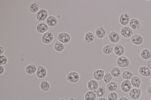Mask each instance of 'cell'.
<instances>
[{"instance_id": "obj_40", "label": "cell", "mask_w": 151, "mask_h": 100, "mask_svg": "<svg viewBox=\"0 0 151 100\" xmlns=\"http://www.w3.org/2000/svg\"><path fill=\"white\" fill-rule=\"evenodd\" d=\"M146 64V66L151 70V60L147 61Z\"/></svg>"}, {"instance_id": "obj_28", "label": "cell", "mask_w": 151, "mask_h": 100, "mask_svg": "<svg viewBox=\"0 0 151 100\" xmlns=\"http://www.w3.org/2000/svg\"><path fill=\"white\" fill-rule=\"evenodd\" d=\"M97 96L95 92L89 91L85 94L84 99L85 100H96Z\"/></svg>"}, {"instance_id": "obj_9", "label": "cell", "mask_w": 151, "mask_h": 100, "mask_svg": "<svg viewBox=\"0 0 151 100\" xmlns=\"http://www.w3.org/2000/svg\"><path fill=\"white\" fill-rule=\"evenodd\" d=\"M109 41L113 44L118 43L120 39V37L119 33L114 31H110L108 35Z\"/></svg>"}, {"instance_id": "obj_35", "label": "cell", "mask_w": 151, "mask_h": 100, "mask_svg": "<svg viewBox=\"0 0 151 100\" xmlns=\"http://www.w3.org/2000/svg\"><path fill=\"white\" fill-rule=\"evenodd\" d=\"M118 95L115 92H110L108 96V100H117Z\"/></svg>"}, {"instance_id": "obj_4", "label": "cell", "mask_w": 151, "mask_h": 100, "mask_svg": "<svg viewBox=\"0 0 151 100\" xmlns=\"http://www.w3.org/2000/svg\"><path fill=\"white\" fill-rule=\"evenodd\" d=\"M131 20L130 15L127 12H123L120 15L119 22L120 24L123 26H126L129 24Z\"/></svg>"}, {"instance_id": "obj_21", "label": "cell", "mask_w": 151, "mask_h": 100, "mask_svg": "<svg viewBox=\"0 0 151 100\" xmlns=\"http://www.w3.org/2000/svg\"><path fill=\"white\" fill-rule=\"evenodd\" d=\"M140 55L141 58L144 60L151 59V52L147 49L142 50L140 52Z\"/></svg>"}, {"instance_id": "obj_18", "label": "cell", "mask_w": 151, "mask_h": 100, "mask_svg": "<svg viewBox=\"0 0 151 100\" xmlns=\"http://www.w3.org/2000/svg\"><path fill=\"white\" fill-rule=\"evenodd\" d=\"M47 24L51 27H55L58 25V21L56 17L53 15L49 16L46 20Z\"/></svg>"}, {"instance_id": "obj_26", "label": "cell", "mask_w": 151, "mask_h": 100, "mask_svg": "<svg viewBox=\"0 0 151 100\" xmlns=\"http://www.w3.org/2000/svg\"><path fill=\"white\" fill-rule=\"evenodd\" d=\"M95 39L94 34L91 32H88L85 34L84 41L85 43L90 44L93 42Z\"/></svg>"}, {"instance_id": "obj_12", "label": "cell", "mask_w": 151, "mask_h": 100, "mask_svg": "<svg viewBox=\"0 0 151 100\" xmlns=\"http://www.w3.org/2000/svg\"><path fill=\"white\" fill-rule=\"evenodd\" d=\"M132 85L129 80H124L121 84V90L124 93H127L131 90Z\"/></svg>"}, {"instance_id": "obj_31", "label": "cell", "mask_w": 151, "mask_h": 100, "mask_svg": "<svg viewBox=\"0 0 151 100\" xmlns=\"http://www.w3.org/2000/svg\"><path fill=\"white\" fill-rule=\"evenodd\" d=\"M54 48L56 51L61 52L64 50L65 46L64 44L57 41L54 44Z\"/></svg>"}, {"instance_id": "obj_14", "label": "cell", "mask_w": 151, "mask_h": 100, "mask_svg": "<svg viewBox=\"0 0 151 100\" xmlns=\"http://www.w3.org/2000/svg\"><path fill=\"white\" fill-rule=\"evenodd\" d=\"M113 51L116 56L119 57L122 56L124 55L125 50L122 45L119 44H116L114 46Z\"/></svg>"}, {"instance_id": "obj_27", "label": "cell", "mask_w": 151, "mask_h": 100, "mask_svg": "<svg viewBox=\"0 0 151 100\" xmlns=\"http://www.w3.org/2000/svg\"><path fill=\"white\" fill-rule=\"evenodd\" d=\"M114 45L113 44H108L104 46L102 49V51L104 55H109L113 51Z\"/></svg>"}, {"instance_id": "obj_44", "label": "cell", "mask_w": 151, "mask_h": 100, "mask_svg": "<svg viewBox=\"0 0 151 100\" xmlns=\"http://www.w3.org/2000/svg\"><path fill=\"white\" fill-rule=\"evenodd\" d=\"M59 100H66L62 98V99H60Z\"/></svg>"}, {"instance_id": "obj_42", "label": "cell", "mask_w": 151, "mask_h": 100, "mask_svg": "<svg viewBox=\"0 0 151 100\" xmlns=\"http://www.w3.org/2000/svg\"><path fill=\"white\" fill-rule=\"evenodd\" d=\"M98 100H108L106 98L103 97H100Z\"/></svg>"}, {"instance_id": "obj_5", "label": "cell", "mask_w": 151, "mask_h": 100, "mask_svg": "<svg viewBox=\"0 0 151 100\" xmlns=\"http://www.w3.org/2000/svg\"><path fill=\"white\" fill-rule=\"evenodd\" d=\"M121 35L125 38H129L133 35V30L130 27L124 26L120 30Z\"/></svg>"}, {"instance_id": "obj_17", "label": "cell", "mask_w": 151, "mask_h": 100, "mask_svg": "<svg viewBox=\"0 0 151 100\" xmlns=\"http://www.w3.org/2000/svg\"><path fill=\"white\" fill-rule=\"evenodd\" d=\"M130 28L134 30H139L140 26V23L139 20L136 18L131 19L129 23Z\"/></svg>"}, {"instance_id": "obj_20", "label": "cell", "mask_w": 151, "mask_h": 100, "mask_svg": "<svg viewBox=\"0 0 151 100\" xmlns=\"http://www.w3.org/2000/svg\"><path fill=\"white\" fill-rule=\"evenodd\" d=\"M49 29V26L46 23H42L38 25L36 27L37 32L40 34H43L48 32Z\"/></svg>"}, {"instance_id": "obj_34", "label": "cell", "mask_w": 151, "mask_h": 100, "mask_svg": "<svg viewBox=\"0 0 151 100\" xmlns=\"http://www.w3.org/2000/svg\"><path fill=\"white\" fill-rule=\"evenodd\" d=\"M112 78V76L110 73H107L105 74L103 79L104 82L107 84L110 82Z\"/></svg>"}, {"instance_id": "obj_1", "label": "cell", "mask_w": 151, "mask_h": 100, "mask_svg": "<svg viewBox=\"0 0 151 100\" xmlns=\"http://www.w3.org/2000/svg\"><path fill=\"white\" fill-rule=\"evenodd\" d=\"M116 64L118 67L122 68L129 67L130 66L129 59L124 56H119L117 58Z\"/></svg>"}, {"instance_id": "obj_13", "label": "cell", "mask_w": 151, "mask_h": 100, "mask_svg": "<svg viewBox=\"0 0 151 100\" xmlns=\"http://www.w3.org/2000/svg\"><path fill=\"white\" fill-rule=\"evenodd\" d=\"M139 74L142 76L145 77H148L151 76V71L147 66H140L139 69Z\"/></svg>"}, {"instance_id": "obj_2", "label": "cell", "mask_w": 151, "mask_h": 100, "mask_svg": "<svg viewBox=\"0 0 151 100\" xmlns=\"http://www.w3.org/2000/svg\"><path fill=\"white\" fill-rule=\"evenodd\" d=\"M57 38L58 41L65 44L69 43L71 39L70 34L66 32L59 33L57 36Z\"/></svg>"}, {"instance_id": "obj_8", "label": "cell", "mask_w": 151, "mask_h": 100, "mask_svg": "<svg viewBox=\"0 0 151 100\" xmlns=\"http://www.w3.org/2000/svg\"><path fill=\"white\" fill-rule=\"evenodd\" d=\"M48 15L49 13L47 10L41 9L37 13L36 18L39 21H43L47 20Z\"/></svg>"}, {"instance_id": "obj_6", "label": "cell", "mask_w": 151, "mask_h": 100, "mask_svg": "<svg viewBox=\"0 0 151 100\" xmlns=\"http://www.w3.org/2000/svg\"><path fill=\"white\" fill-rule=\"evenodd\" d=\"M54 39V36L51 32L49 31L42 35L41 40L45 44H49L51 43Z\"/></svg>"}, {"instance_id": "obj_25", "label": "cell", "mask_w": 151, "mask_h": 100, "mask_svg": "<svg viewBox=\"0 0 151 100\" xmlns=\"http://www.w3.org/2000/svg\"><path fill=\"white\" fill-rule=\"evenodd\" d=\"M37 67L34 64H30L26 68L25 71L26 73L29 75H32L36 73Z\"/></svg>"}, {"instance_id": "obj_23", "label": "cell", "mask_w": 151, "mask_h": 100, "mask_svg": "<svg viewBox=\"0 0 151 100\" xmlns=\"http://www.w3.org/2000/svg\"><path fill=\"white\" fill-rule=\"evenodd\" d=\"M118 88V85L117 83L114 81H112L107 84L106 90L109 92H114L117 90Z\"/></svg>"}, {"instance_id": "obj_41", "label": "cell", "mask_w": 151, "mask_h": 100, "mask_svg": "<svg viewBox=\"0 0 151 100\" xmlns=\"http://www.w3.org/2000/svg\"><path fill=\"white\" fill-rule=\"evenodd\" d=\"M118 100H129V99L127 98L124 97H120L119 98Z\"/></svg>"}, {"instance_id": "obj_38", "label": "cell", "mask_w": 151, "mask_h": 100, "mask_svg": "<svg viewBox=\"0 0 151 100\" xmlns=\"http://www.w3.org/2000/svg\"><path fill=\"white\" fill-rule=\"evenodd\" d=\"M0 50H1V55H3L5 52V49L2 46H0Z\"/></svg>"}, {"instance_id": "obj_36", "label": "cell", "mask_w": 151, "mask_h": 100, "mask_svg": "<svg viewBox=\"0 0 151 100\" xmlns=\"http://www.w3.org/2000/svg\"><path fill=\"white\" fill-rule=\"evenodd\" d=\"M8 58L5 56L3 55L0 56V65H6L8 63Z\"/></svg>"}, {"instance_id": "obj_3", "label": "cell", "mask_w": 151, "mask_h": 100, "mask_svg": "<svg viewBox=\"0 0 151 100\" xmlns=\"http://www.w3.org/2000/svg\"><path fill=\"white\" fill-rule=\"evenodd\" d=\"M80 79L79 74L77 72L72 71L67 75L66 79L72 83H76L79 81Z\"/></svg>"}, {"instance_id": "obj_19", "label": "cell", "mask_w": 151, "mask_h": 100, "mask_svg": "<svg viewBox=\"0 0 151 100\" xmlns=\"http://www.w3.org/2000/svg\"><path fill=\"white\" fill-rule=\"evenodd\" d=\"M95 34L98 38H102L106 35V32L103 27L99 25L97 26L95 29Z\"/></svg>"}, {"instance_id": "obj_16", "label": "cell", "mask_w": 151, "mask_h": 100, "mask_svg": "<svg viewBox=\"0 0 151 100\" xmlns=\"http://www.w3.org/2000/svg\"><path fill=\"white\" fill-rule=\"evenodd\" d=\"M87 87L90 91L95 92L99 88V83L96 80H91L87 83Z\"/></svg>"}, {"instance_id": "obj_22", "label": "cell", "mask_w": 151, "mask_h": 100, "mask_svg": "<svg viewBox=\"0 0 151 100\" xmlns=\"http://www.w3.org/2000/svg\"><path fill=\"white\" fill-rule=\"evenodd\" d=\"M131 80L130 81L133 87L136 88L140 87L141 81L139 77L137 76H134Z\"/></svg>"}, {"instance_id": "obj_24", "label": "cell", "mask_w": 151, "mask_h": 100, "mask_svg": "<svg viewBox=\"0 0 151 100\" xmlns=\"http://www.w3.org/2000/svg\"><path fill=\"white\" fill-rule=\"evenodd\" d=\"M110 73L112 76L115 78H118L119 77L121 74V71L118 68L114 67L110 68Z\"/></svg>"}, {"instance_id": "obj_15", "label": "cell", "mask_w": 151, "mask_h": 100, "mask_svg": "<svg viewBox=\"0 0 151 100\" xmlns=\"http://www.w3.org/2000/svg\"><path fill=\"white\" fill-rule=\"evenodd\" d=\"M104 75V70L101 69L95 70L93 72V75L94 79L97 81H101L103 79Z\"/></svg>"}, {"instance_id": "obj_46", "label": "cell", "mask_w": 151, "mask_h": 100, "mask_svg": "<svg viewBox=\"0 0 151 100\" xmlns=\"http://www.w3.org/2000/svg\"><path fill=\"white\" fill-rule=\"evenodd\" d=\"M150 100H151V97L150 99Z\"/></svg>"}, {"instance_id": "obj_10", "label": "cell", "mask_w": 151, "mask_h": 100, "mask_svg": "<svg viewBox=\"0 0 151 100\" xmlns=\"http://www.w3.org/2000/svg\"><path fill=\"white\" fill-rule=\"evenodd\" d=\"M130 41L135 45H141L144 41L142 36L139 34H135L131 38Z\"/></svg>"}, {"instance_id": "obj_37", "label": "cell", "mask_w": 151, "mask_h": 100, "mask_svg": "<svg viewBox=\"0 0 151 100\" xmlns=\"http://www.w3.org/2000/svg\"><path fill=\"white\" fill-rule=\"evenodd\" d=\"M5 71L4 67L3 66L0 65V75L3 74L4 73Z\"/></svg>"}, {"instance_id": "obj_32", "label": "cell", "mask_w": 151, "mask_h": 100, "mask_svg": "<svg viewBox=\"0 0 151 100\" xmlns=\"http://www.w3.org/2000/svg\"><path fill=\"white\" fill-rule=\"evenodd\" d=\"M106 89L104 86L99 87L96 91V94L98 97H102L105 94Z\"/></svg>"}, {"instance_id": "obj_11", "label": "cell", "mask_w": 151, "mask_h": 100, "mask_svg": "<svg viewBox=\"0 0 151 100\" xmlns=\"http://www.w3.org/2000/svg\"><path fill=\"white\" fill-rule=\"evenodd\" d=\"M141 95V90L138 88H134L130 91L129 93L130 97L132 99H139Z\"/></svg>"}, {"instance_id": "obj_7", "label": "cell", "mask_w": 151, "mask_h": 100, "mask_svg": "<svg viewBox=\"0 0 151 100\" xmlns=\"http://www.w3.org/2000/svg\"><path fill=\"white\" fill-rule=\"evenodd\" d=\"M37 67V68L36 73L37 77L41 79L45 78L47 74V69L43 66L39 65Z\"/></svg>"}, {"instance_id": "obj_33", "label": "cell", "mask_w": 151, "mask_h": 100, "mask_svg": "<svg viewBox=\"0 0 151 100\" xmlns=\"http://www.w3.org/2000/svg\"><path fill=\"white\" fill-rule=\"evenodd\" d=\"M134 76L132 72L129 70H126L123 71L122 74L123 78L125 80H130Z\"/></svg>"}, {"instance_id": "obj_39", "label": "cell", "mask_w": 151, "mask_h": 100, "mask_svg": "<svg viewBox=\"0 0 151 100\" xmlns=\"http://www.w3.org/2000/svg\"><path fill=\"white\" fill-rule=\"evenodd\" d=\"M147 94L148 95H151V85L148 88L147 91Z\"/></svg>"}, {"instance_id": "obj_45", "label": "cell", "mask_w": 151, "mask_h": 100, "mask_svg": "<svg viewBox=\"0 0 151 100\" xmlns=\"http://www.w3.org/2000/svg\"><path fill=\"white\" fill-rule=\"evenodd\" d=\"M150 82L151 83V78H150Z\"/></svg>"}, {"instance_id": "obj_29", "label": "cell", "mask_w": 151, "mask_h": 100, "mask_svg": "<svg viewBox=\"0 0 151 100\" xmlns=\"http://www.w3.org/2000/svg\"><path fill=\"white\" fill-rule=\"evenodd\" d=\"M40 6L38 3H32L29 6V10L31 13L33 14L37 13L39 10Z\"/></svg>"}, {"instance_id": "obj_43", "label": "cell", "mask_w": 151, "mask_h": 100, "mask_svg": "<svg viewBox=\"0 0 151 100\" xmlns=\"http://www.w3.org/2000/svg\"><path fill=\"white\" fill-rule=\"evenodd\" d=\"M68 100H76V99L74 97H72V98H70Z\"/></svg>"}, {"instance_id": "obj_30", "label": "cell", "mask_w": 151, "mask_h": 100, "mask_svg": "<svg viewBox=\"0 0 151 100\" xmlns=\"http://www.w3.org/2000/svg\"><path fill=\"white\" fill-rule=\"evenodd\" d=\"M40 86L41 90L44 92L48 91L51 87L49 83L46 80H43L41 82Z\"/></svg>"}]
</instances>
